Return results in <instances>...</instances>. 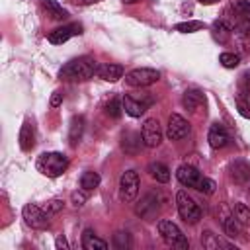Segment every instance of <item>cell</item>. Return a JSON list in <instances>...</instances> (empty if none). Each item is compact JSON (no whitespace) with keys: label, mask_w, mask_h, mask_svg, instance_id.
Returning a JSON list of instances; mask_svg holds the SVG:
<instances>
[{"label":"cell","mask_w":250,"mask_h":250,"mask_svg":"<svg viewBox=\"0 0 250 250\" xmlns=\"http://www.w3.org/2000/svg\"><path fill=\"white\" fill-rule=\"evenodd\" d=\"M96 70H98V62L92 57H78V59L68 61L61 68L59 76H61V80L76 82V80H88V78H92L96 74Z\"/></svg>","instance_id":"obj_1"},{"label":"cell","mask_w":250,"mask_h":250,"mask_svg":"<svg viewBox=\"0 0 250 250\" xmlns=\"http://www.w3.org/2000/svg\"><path fill=\"white\" fill-rule=\"evenodd\" d=\"M35 168L43 176L57 178V176H61L68 168V158L62 152H43V154L37 156Z\"/></svg>","instance_id":"obj_2"},{"label":"cell","mask_w":250,"mask_h":250,"mask_svg":"<svg viewBox=\"0 0 250 250\" xmlns=\"http://www.w3.org/2000/svg\"><path fill=\"white\" fill-rule=\"evenodd\" d=\"M158 234L172 248H178V250H188L189 248V240L186 238L182 229L172 221H166V219L158 221Z\"/></svg>","instance_id":"obj_3"},{"label":"cell","mask_w":250,"mask_h":250,"mask_svg":"<svg viewBox=\"0 0 250 250\" xmlns=\"http://www.w3.org/2000/svg\"><path fill=\"white\" fill-rule=\"evenodd\" d=\"M230 10H232V21L229 23L230 29H236L242 37H250V2L234 0Z\"/></svg>","instance_id":"obj_4"},{"label":"cell","mask_w":250,"mask_h":250,"mask_svg":"<svg viewBox=\"0 0 250 250\" xmlns=\"http://www.w3.org/2000/svg\"><path fill=\"white\" fill-rule=\"evenodd\" d=\"M176 207H178V213L180 217L186 221V223H197L201 219V209L199 205L195 203V199L191 195H188V191L180 189L176 193Z\"/></svg>","instance_id":"obj_5"},{"label":"cell","mask_w":250,"mask_h":250,"mask_svg":"<svg viewBox=\"0 0 250 250\" xmlns=\"http://www.w3.org/2000/svg\"><path fill=\"white\" fill-rule=\"evenodd\" d=\"M139 186H141V180L135 170L123 172L119 178V199L125 203H131L139 193Z\"/></svg>","instance_id":"obj_6"},{"label":"cell","mask_w":250,"mask_h":250,"mask_svg":"<svg viewBox=\"0 0 250 250\" xmlns=\"http://www.w3.org/2000/svg\"><path fill=\"white\" fill-rule=\"evenodd\" d=\"M121 102H123L125 113H129L131 117H141V115L152 105L154 100H152L150 92H145L143 98H141V96H131V94H127V96L121 98Z\"/></svg>","instance_id":"obj_7"},{"label":"cell","mask_w":250,"mask_h":250,"mask_svg":"<svg viewBox=\"0 0 250 250\" xmlns=\"http://www.w3.org/2000/svg\"><path fill=\"white\" fill-rule=\"evenodd\" d=\"M158 78H160V72L156 68H135L125 74V84L133 88H145L158 82Z\"/></svg>","instance_id":"obj_8"},{"label":"cell","mask_w":250,"mask_h":250,"mask_svg":"<svg viewBox=\"0 0 250 250\" xmlns=\"http://www.w3.org/2000/svg\"><path fill=\"white\" fill-rule=\"evenodd\" d=\"M158 203H160V201H158V193L148 191V193H145V195L141 197V201L135 203V215L141 217V219H145V221H150V219H154V217L158 215V211H160V205H158Z\"/></svg>","instance_id":"obj_9"},{"label":"cell","mask_w":250,"mask_h":250,"mask_svg":"<svg viewBox=\"0 0 250 250\" xmlns=\"http://www.w3.org/2000/svg\"><path fill=\"white\" fill-rule=\"evenodd\" d=\"M141 137H143L145 146H148V148H154L162 143V129H160V123L156 117L145 119L143 127H141Z\"/></svg>","instance_id":"obj_10"},{"label":"cell","mask_w":250,"mask_h":250,"mask_svg":"<svg viewBox=\"0 0 250 250\" xmlns=\"http://www.w3.org/2000/svg\"><path fill=\"white\" fill-rule=\"evenodd\" d=\"M21 215H23V221H25L31 229L45 230V229L49 227V215H47L43 209H39L37 205H33V203H27V205L23 207Z\"/></svg>","instance_id":"obj_11"},{"label":"cell","mask_w":250,"mask_h":250,"mask_svg":"<svg viewBox=\"0 0 250 250\" xmlns=\"http://www.w3.org/2000/svg\"><path fill=\"white\" fill-rule=\"evenodd\" d=\"M188 133H189V123L182 115L172 113L168 117V125H166V137H168V141H180Z\"/></svg>","instance_id":"obj_12"},{"label":"cell","mask_w":250,"mask_h":250,"mask_svg":"<svg viewBox=\"0 0 250 250\" xmlns=\"http://www.w3.org/2000/svg\"><path fill=\"white\" fill-rule=\"evenodd\" d=\"M82 33V25L80 23H68L62 27H57L49 33V41L53 45H62L64 41H68L72 35H80Z\"/></svg>","instance_id":"obj_13"},{"label":"cell","mask_w":250,"mask_h":250,"mask_svg":"<svg viewBox=\"0 0 250 250\" xmlns=\"http://www.w3.org/2000/svg\"><path fill=\"white\" fill-rule=\"evenodd\" d=\"M176 178H178V182H180L182 186H186V188H193V189H195V186H197L199 180H201V172H199L195 166L182 164V166L176 170Z\"/></svg>","instance_id":"obj_14"},{"label":"cell","mask_w":250,"mask_h":250,"mask_svg":"<svg viewBox=\"0 0 250 250\" xmlns=\"http://www.w3.org/2000/svg\"><path fill=\"white\" fill-rule=\"evenodd\" d=\"M182 105L188 109V111H191V113H197L203 105H205V96H203V92H199V90H186L184 92V96H182Z\"/></svg>","instance_id":"obj_15"},{"label":"cell","mask_w":250,"mask_h":250,"mask_svg":"<svg viewBox=\"0 0 250 250\" xmlns=\"http://www.w3.org/2000/svg\"><path fill=\"white\" fill-rule=\"evenodd\" d=\"M207 141H209V145H211L213 148H225V146L229 145L230 137H229L227 129H225L221 123H213V125H211V129H209Z\"/></svg>","instance_id":"obj_16"},{"label":"cell","mask_w":250,"mask_h":250,"mask_svg":"<svg viewBox=\"0 0 250 250\" xmlns=\"http://www.w3.org/2000/svg\"><path fill=\"white\" fill-rule=\"evenodd\" d=\"M96 76L105 80V82H115L123 76V66L121 64H113V62H105V64H98Z\"/></svg>","instance_id":"obj_17"},{"label":"cell","mask_w":250,"mask_h":250,"mask_svg":"<svg viewBox=\"0 0 250 250\" xmlns=\"http://www.w3.org/2000/svg\"><path fill=\"white\" fill-rule=\"evenodd\" d=\"M229 172H230V178H232L236 184H246V182L250 180V164H248L246 160H242V158L234 160V162L230 164Z\"/></svg>","instance_id":"obj_18"},{"label":"cell","mask_w":250,"mask_h":250,"mask_svg":"<svg viewBox=\"0 0 250 250\" xmlns=\"http://www.w3.org/2000/svg\"><path fill=\"white\" fill-rule=\"evenodd\" d=\"M143 145H145V143H143V137L137 135V133H133V131H125V133L121 135V148H123L127 154H137Z\"/></svg>","instance_id":"obj_19"},{"label":"cell","mask_w":250,"mask_h":250,"mask_svg":"<svg viewBox=\"0 0 250 250\" xmlns=\"http://www.w3.org/2000/svg\"><path fill=\"white\" fill-rule=\"evenodd\" d=\"M82 248L84 250H107V242L102 240L92 229H86L82 232Z\"/></svg>","instance_id":"obj_20"},{"label":"cell","mask_w":250,"mask_h":250,"mask_svg":"<svg viewBox=\"0 0 250 250\" xmlns=\"http://www.w3.org/2000/svg\"><path fill=\"white\" fill-rule=\"evenodd\" d=\"M35 145V131H33V125L29 121H23L21 129H20V146L21 150H31Z\"/></svg>","instance_id":"obj_21"},{"label":"cell","mask_w":250,"mask_h":250,"mask_svg":"<svg viewBox=\"0 0 250 250\" xmlns=\"http://www.w3.org/2000/svg\"><path fill=\"white\" fill-rule=\"evenodd\" d=\"M221 225H223V229H225V232L230 236V238H238L240 234H242V225L236 221V217L230 213H225L223 217H221Z\"/></svg>","instance_id":"obj_22"},{"label":"cell","mask_w":250,"mask_h":250,"mask_svg":"<svg viewBox=\"0 0 250 250\" xmlns=\"http://www.w3.org/2000/svg\"><path fill=\"white\" fill-rule=\"evenodd\" d=\"M82 133H84V117L82 115H74L70 119V129H68V141L72 146L78 145V141L82 139Z\"/></svg>","instance_id":"obj_23"},{"label":"cell","mask_w":250,"mask_h":250,"mask_svg":"<svg viewBox=\"0 0 250 250\" xmlns=\"http://www.w3.org/2000/svg\"><path fill=\"white\" fill-rule=\"evenodd\" d=\"M201 246L205 248V250H219V248H232L230 244H227V242H223L217 234H213L211 230H203L201 232Z\"/></svg>","instance_id":"obj_24"},{"label":"cell","mask_w":250,"mask_h":250,"mask_svg":"<svg viewBox=\"0 0 250 250\" xmlns=\"http://www.w3.org/2000/svg\"><path fill=\"white\" fill-rule=\"evenodd\" d=\"M41 6L45 8L47 16H49L51 20H55V21H62V20H66V18H68V12H66L62 6H59L55 0H43V2H41Z\"/></svg>","instance_id":"obj_25"},{"label":"cell","mask_w":250,"mask_h":250,"mask_svg":"<svg viewBox=\"0 0 250 250\" xmlns=\"http://www.w3.org/2000/svg\"><path fill=\"white\" fill-rule=\"evenodd\" d=\"M146 170H148V174H150L156 182H160V184H166V182L170 180V170H168V166L162 164V162H150Z\"/></svg>","instance_id":"obj_26"},{"label":"cell","mask_w":250,"mask_h":250,"mask_svg":"<svg viewBox=\"0 0 250 250\" xmlns=\"http://www.w3.org/2000/svg\"><path fill=\"white\" fill-rule=\"evenodd\" d=\"M230 25L225 21V20H217L215 23H213V37L219 41V43H227L229 41V37H230Z\"/></svg>","instance_id":"obj_27"},{"label":"cell","mask_w":250,"mask_h":250,"mask_svg":"<svg viewBox=\"0 0 250 250\" xmlns=\"http://www.w3.org/2000/svg\"><path fill=\"white\" fill-rule=\"evenodd\" d=\"M234 104H236V109L242 117L250 119V92H238L234 96Z\"/></svg>","instance_id":"obj_28"},{"label":"cell","mask_w":250,"mask_h":250,"mask_svg":"<svg viewBox=\"0 0 250 250\" xmlns=\"http://www.w3.org/2000/svg\"><path fill=\"white\" fill-rule=\"evenodd\" d=\"M232 215L236 217V221L242 225V227H250V207L246 203H234L232 207Z\"/></svg>","instance_id":"obj_29"},{"label":"cell","mask_w":250,"mask_h":250,"mask_svg":"<svg viewBox=\"0 0 250 250\" xmlns=\"http://www.w3.org/2000/svg\"><path fill=\"white\" fill-rule=\"evenodd\" d=\"M100 186V174L98 172H84L80 178V188L84 191H92Z\"/></svg>","instance_id":"obj_30"},{"label":"cell","mask_w":250,"mask_h":250,"mask_svg":"<svg viewBox=\"0 0 250 250\" xmlns=\"http://www.w3.org/2000/svg\"><path fill=\"white\" fill-rule=\"evenodd\" d=\"M121 109H123V102H121L119 98H111V100L107 102V105H105L107 115L113 117V119H117V117L121 115Z\"/></svg>","instance_id":"obj_31"},{"label":"cell","mask_w":250,"mask_h":250,"mask_svg":"<svg viewBox=\"0 0 250 250\" xmlns=\"http://www.w3.org/2000/svg\"><path fill=\"white\" fill-rule=\"evenodd\" d=\"M195 189H197V191H201V193H205V195H211V193H215V189H217V184H215L211 178H205V176H201V180H199V184L195 186Z\"/></svg>","instance_id":"obj_32"},{"label":"cell","mask_w":250,"mask_h":250,"mask_svg":"<svg viewBox=\"0 0 250 250\" xmlns=\"http://www.w3.org/2000/svg\"><path fill=\"white\" fill-rule=\"evenodd\" d=\"M203 29V21H182V23H176V31H182V33H193V31H199Z\"/></svg>","instance_id":"obj_33"},{"label":"cell","mask_w":250,"mask_h":250,"mask_svg":"<svg viewBox=\"0 0 250 250\" xmlns=\"http://www.w3.org/2000/svg\"><path fill=\"white\" fill-rule=\"evenodd\" d=\"M219 62H221L225 68H234V66H238L240 59H238V55H234V53H221Z\"/></svg>","instance_id":"obj_34"},{"label":"cell","mask_w":250,"mask_h":250,"mask_svg":"<svg viewBox=\"0 0 250 250\" xmlns=\"http://www.w3.org/2000/svg\"><path fill=\"white\" fill-rule=\"evenodd\" d=\"M113 244H115V248H119V250L129 248V246H131L129 232H115V234H113Z\"/></svg>","instance_id":"obj_35"},{"label":"cell","mask_w":250,"mask_h":250,"mask_svg":"<svg viewBox=\"0 0 250 250\" xmlns=\"http://www.w3.org/2000/svg\"><path fill=\"white\" fill-rule=\"evenodd\" d=\"M70 199H72V205L74 207H82L86 203V191H72Z\"/></svg>","instance_id":"obj_36"},{"label":"cell","mask_w":250,"mask_h":250,"mask_svg":"<svg viewBox=\"0 0 250 250\" xmlns=\"http://www.w3.org/2000/svg\"><path fill=\"white\" fill-rule=\"evenodd\" d=\"M62 209V201L61 199H53V201H49V205H47V213H57V211H61Z\"/></svg>","instance_id":"obj_37"},{"label":"cell","mask_w":250,"mask_h":250,"mask_svg":"<svg viewBox=\"0 0 250 250\" xmlns=\"http://www.w3.org/2000/svg\"><path fill=\"white\" fill-rule=\"evenodd\" d=\"M62 104V94L61 92H53V96H51V105L53 107H59Z\"/></svg>","instance_id":"obj_38"},{"label":"cell","mask_w":250,"mask_h":250,"mask_svg":"<svg viewBox=\"0 0 250 250\" xmlns=\"http://www.w3.org/2000/svg\"><path fill=\"white\" fill-rule=\"evenodd\" d=\"M57 248H62V250H66L68 248V242H66V238L64 236H57Z\"/></svg>","instance_id":"obj_39"},{"label":"cell","mask_w":250,"mask_h":250,"mask_svg":"<svg viewBox=\"0 0 250 250\" xmlns=\"http://www.w3.org/2000/svg\"><path fill=\"white\" fill-rule=\"evenodd\" d=\"M123 4H133V2H139V0H121Z\"/></svg>","instance_id":"obj_40"},{"label":"cell","mask_w":250,"mask_h":250,"mask_svg":"<svg viewBox=\"0 0 250 250\" xmlns=\"http://www.w3.org/2000/svg\"><path fill=\"white\" fill-rule=\"evenodd\" d=\"M199 2H203V4H211V2H215V0H199Z\"/></svg>","instance_id":"obj_41"},{"label":"cell","mask_w":250,"mask_h":250,"mask_svg":"<svg viewBox=\"0 0 250 250\" xmlns=\"http://www.w3.org/2000/svg\"><path fill=\"white\" fill-rule=\"evenodd\" d=\"M92 2H100V0H86V4H92Z\"/></svg>","instance_id":"obj_42"}]
</instances>
